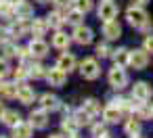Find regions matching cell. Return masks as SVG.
I'll list each match as a JSON object with an SVG mask.
<instances>
[{
    "label": "cell",
    "mask_w": 153,
    "mask_h": 138,
    "mask_svg": "<svg viewBox=\"0 0 153 138\" xmlns=\"http://www.w3.org/2000/svg\"><path fill=\"white\" fill-rule=\"evenodd\" d=\"M126 19H128V23H130L132 27H138V30H140L143 25H147V23H149V15H147V11H145V9H140L138 4L128 9Z\"/></svg>",
    "instance_id": "1"
},
{
    "label": "cell",
    "mask_w": 153,
    "mask_h": 138,
    "mask_svg": "<svg viewBox=\"0 0 153 138\" xmlns=\"http://www.w3.org/2000/svg\"><path fill=\"white\" fill-rule=\"evenodd\" d=\"M109 84H111V88H115V90H122V88H126L128 86V73L122 69V65H113L111 67V71H109Z\"/></svg>",
    "instance_id": "2"
},
{
    "label": "cell",
    "mask_w": 153,
    "mask_h": 138,
    "mask_svg": "<svg viewBox=\"0 0 153 138\" xmlns=\"http://www.w3.org/2000/svg\"><path fill=\"white\" fill-rule=\"evenodd\" d=\"M149 63V57H147V50H130V57H128V65L134 69V71H140L145 69Z\"/></svg>",
    "instance_id": "3"
},
{
    "label": "cell",
    "mask_w": 153,
    "mask_h": 138,
    "mask_svg": "<svg viewBox=\"0 0 153 138\" xmlns=\"http://www.w3.org/2000/svg\"><path fill=\"white\" fill-rule=\"evenodd\" d=\"M80 73L86 80H97L101 75V67H99V63L94 59H84L82 65H80Z\"/></svg>",
    "instance_id": "4"
},
{
    "label": "cell",
    "mask_w": 153,
    "mask_h": 138,
    "mask_svg": "<svg viewBox=\"0 0 153 138\" xmlns=\"http://www.w3.org/2000/svg\"><path fill=\"white\" fill-rule=\"evenodd\" d=\"M97 15H99L101 21H113L117 17V7L111 2V0H103L99 11H97Z\"/></svg>",
    "instance_id": "5"
},
{
    "label": "cell",
    "mask_w": 153,
    "mask_h": 138,
    "mask_svg": "<svg viewBox=\"0 0 153 138\" xmlns=\"http://www.w3.org/2000/svg\"><path fill=\"white\" fill-rule=\"evenodd\" d=\"M71 36H74V40H76L80 46H86V44L92 42V30L86 27V25H76V30H74Z\"/></svg>",
    "instance_id": "6"
},
{
    "label": "cell",
    "mask_w": 153,
    "mask_h": 138,
    "mask_svg": "<svg viewBox=\"0 0 153 138\" xmlns=\"http://www.w3.org/2000/svg\"><path fill=\"white\" fill-rule=\"evenodd\" d=\"M151 94H153V88L147 82H136L132 86V98H136V100H149Z\"/></svg>",
    "instance_id": "7"
},
{
    "label": "cell",
    "mask_w": 153,
    "mask_h": 138,
    "mask_svg": "<svg viewBox=\"0 0 153 138\" xmlns=\"http://www.w3.org/2000/svg\"><path fill=\"white\" fill-rule=\"evenodd\" d=\"M27 30L32 32V23H27V19H19V17H17V21H13L11 27H9L11 38H23Z\"/></svg>",
    "instance_id": "8"
},
{
    "label": "cell",
    "mask_w": 153,
    "mask_h": 138,
    "mask_svg": "<svg viewBox=\"0 0 153 138\" xmlns=\"http://www.w3.org/2000/svg\"><path fill=\"white\" fill-rule=\"evenodd\" d=\"M46 80L51 86H63L65 80H67V71H63L61 67H53L46 71Z\"/></svg>",
    "instance_id": "9"
},
{
    "label": "cell",
    "mask_w": 153,
    "mask_h": 138,
    "mask_svg": "<svg viewBox=\"0 0 153 138\" xmlns=\"http://www.w3.org/2000/svg\"><path fill=\"white\" fill-rule=\"evenodd\" d=\"M103 36L107 40H117L122 36V27L117 21H103Z\"/></svg>",
    "instance_id": "10"
},
{
    "label": "cell",
    "mask_w": 153,
    "mask_h": 138,
    "mask_svg": "<svg viewBox=\"0 0 153 138\" xmlns=\"http://www.w3.org/2000/svg\"><path fill=\"white\" fill-rule=\"evenodd\" d=\"M30 50H32V57H36V59H44V57L48 55V44H46L42 38H36V40L30 42Z\"/></svg>",
    "instance_id": "11"
},
{
    "label": "cell",
    "mask_w": 153,
    "mask_h": 138,
    "mask_svg": "<svg viewBox=\"0 0 153 138\" xmlns=\"http://www.w3.org/2000/svg\"><path fill=\"white\" fill-rule=\"evenodd\" d=\"M103 119L107 121V123H117L120 119H122V109L113 103V105H107L105 109H103Z\"/></svg>",
    "instance_id": "12"
},
{
    "label": "cell",
    "mask_w": 153,
    "mask_h": 138,
    "mask_svg": "<svg viewBox=\"0 0 153 138\" xmlns=\"http://www.w3.org/2000/svg\"><path fill=\"white\" fill-rule=\"evenodd\" d=\"M30 123L34 128H46L48 123V115H46V109H36L30 113Z\"/></svg>",
    "instance_id": "13"
},
{
    "label": "cell",
    "mask_w": 153,
    "mask_h": 138,
    "mask_svg": "<svg viewBox=\"0 0 153 138\" xmlns=\"http://www.w3.org/2000/svg\"><path fill=\"white\" fill-rule=\"evenodd\" d=\"M17 98H19L21 105H32L34 98H36V92H34V88H30V86H25V84H19Z\"/></svg>",
    "instance_id": "14"
},
{
    "label": "cell",
    "mask_w": 153,
    "mask_h": 138,
    "mask_svg": "<svg viewBox=\"0 0 153 138\" xmlns=\"http://www.w3.org/2000/svg\"><path fill=\"white\" fill-rule=\"evenodd\" d=\"M40 107H42V109H46V111H57V109L61 107V100H59L55 94L46 92V94H42V96H40Z\"/></svg>",
    "instance_id": "15"
},
{
    "label": "cell",
    "mask_w": 153,
    "mask_h": 138,
    "mask_svg": "<svg viewBox=\"0 0 153 138\" xmlns=\"http://www.w3.org/2000/svg\"><path fill=\"white\" fill-rule=\"evenodd\" d=\"M15 15L19 19H30L34 15V7L30 2H25V0H19V2L15 4Z\"/></svg>",
    "instance_id": "16"
},
{
    "label": "cell",
    "mask_w": 153,
    "mask_h": 138,
    "mask_svg": "<svg viewBox=\"0 0 153 138\" xmlns=\"http://www.w3.org/2000/svg\"><path fill=\"white\" fill-rule=\"evenodd\" d=\"M57 67H61L63 71H74L76 69V57L74 55H69V52H63L61 57H59V61H57Z\"/></svg>",
    "instance_id": "17"
},
{
    "label": "cell",
    "mask_w": 153,
    "mask_h": 138,
    "mask_svg": "<svg viewBox=\"0 0 153 138\" xmlns=\"http://www.w3.org/2000/svg\"><path fill=\"white\" fill-rule=\"evenodd\" d=\"M32 130H34L32 123H23V121H19V123L13 128V138H30V136H32Z\"/></svg>",
    "instance_id": "18"
},
{
    "label": "cell",
    "mask_w": 153,
    "mask_h": 138,
    "mask_svg": "<svg viewBox=\"0 0 153 138\" xmlns=\"http://www.w3.org/2000/svg\"><path fill=\"white\" fill-rule=\"evenodd\" d=\"M69 36L67 34H63V32H57L55 36H53V46L55 48H59V50H67L69 48Z\"/></svg>",
    "instance_id": "19"
},
{
    "label": "cell",
    "mask_w": 153,
    "mask_h": 138,
    "mask_svg": "<svg viewBox=\"0 0 153 138\" xmlns=\"http://www.w3.org/2000/svg\"><path fill=\"white\" fill-rule=\"evenodd\" d=\"M78 128H80V123H78L76 117H65V119L61 121V130H63L65 134H69V136H76Z\"/></svg>",
    "instance_id": "20"
},
{
    "label": "cell",
    "mask_w": 153,
    "mask_h": 138,
    "mask_svg": "<svg viewBox=\"0 0 153 138\" xmlns=\"http://www.w3.org/2000/svg\"><path fill=\"white\" fill-rule=\"evenodd\" d=\"M48 27H51V25H48L46 19H34V23H32V34H34L36 38H40V36L46 34Z\"/></svg>",
    "instance_id": "21"
},
{
    "label": "cell",
    "mask_w": 153,
    "mask_h": 138,
    "mask_svg": "<svg viewBox=\"0 0 153 138\" xmlns=\"http://www.w3.org/2000/svg\"><path fill=\"white\" fill-rule=\"evenodd\" d=\"M19 121H21V115H19L17 111H13V109H7V111H4V115H2V123L15 128Z\"/></svg>",
    "instance_id": "22"
},
{
    "label": "cell",
    "mask_w": 153,
    "mask_h": 138,
    "mask_svg": "<svg viewBox=\"0 0 153 138\" xmlns=\"http://www.w3.org/2000/svg\"><path fill=\"white\" fill-rule=\"evenodd\" d=\"M17 92H19L17 84H2V88H0V94L4 98H17Z\"/></svg>",
    "instance_id": "23"
},
{
    "label": "cell",
    "mask_w": 153,
    "mask_h": 138,
    "mask_svg": "<svg viewBox=\"0 0 153 138\" xmlns=\"http://www.w3.org/2000/svg\"><path fill=\"white\" fill-rule=\"evenodd\" d=\"M82 17H84V13L78 11V9H74V11H69V13L65 15V21L71 23V25H82Z\"/></svg>",
    "instance_id": "24"
},
{
    "label": "cell",
    "mask_w": 153,
    "mask_h": 138,
    "mask_svg": "<svg viewBox=\"0 0 153 138\" xmlns=\"http://www.w3.org/2000/svg\"><path fill=\"white\" fill-rule=\"evenodd\" d=\"M46 21H48V25H51V27L59 30V27H61V25L65 23V17H63L61 13H57V11H55V13H51V15L46 17Z\"/></svg>",
    "instance_id": "25"
},
{
    "label": "cell",
    "mask_w": 153,
    "mask_h": 138,
    "mask_svg": "<svg viewBox=\"0 0 153 138\" xmlns=\"http://www.w3.org/2000/svg\"><path fill=\"white\" fill-rule=\"evenodd\" d=\"M113 61L117 63V65H124V63H128V57H130V50H126V48H117V50H113Z\"/></svg>",
    "instance_id": "26"
},
{
    "label": "cell",
    "mask_w": 153,
    "mask_h": 138,
    "mask_svg": "<svg viewBox=\"0 0 153 138\" xmlns=\"http://www.w3.org/2000/svg\"><path fill=\"white\" fill-rule=\"evenodd\" d=\"M92 117H94V115H90V113H88V111H86L84 107L76 111V119H78V123H80V125H88Z\"/></svg>",
    "instance_id": "27"
},
{
    "label": "cell",
    "mask_w": 153,
    "mask_h": 138,
    "mask_svg": "<svg viewBox=\"0 0 153 138\" xmlns=\"http://www.w3.org/2000/svg\"><path fill=\"white\" fill-rule=\"evenodd\" d=\"M126 134H130V136H136V134H140V121L138 119H128V123H126Z\"/></svg>",
    "instance_id": "28"
},
{
    "label": "cell",
    "mask_w": 153,
    "mask_h": 138,
    "mask_svg": "<svg viewBox=\"0 0 153 138\" xmlns=\"http://www.w3.org/2000/svg\"><path fill=\"white\" fill-rule=\"evenodd\" d=\"M90 115H97L99 111H101V107H99V100H94V98H88V100H84V105H82Z\"/></svg>",
    "instance_id": "29"
},
{
    "label": "cell",
    "mask_w": 153,
    "mask_h": 138,
    "mask_svg": "<svg viewBox=\"0 0 153 138\" xmlns=\"http://www.w3.org/2000/svg\"><path fill=\"white\" fill-rule=\"evenodd\" d=\"M44 75H46V71H44V67H42V65H38V63H36V65H32V67H30V77L40 80V77H44Z\"/></svg>",
    "instance_id": "30"
},
{
    "label": "cell",
    "mask_w": 153,
    "mask_h": 138,
    "mask_svg": "<svg viewBox=\"0 0 153 138\" xmlns=\"http://www.w3.org/2000/svg\"><path fill=\"white\" fill-rule=\"evenodd\" d=\"M2 55H4V59L17 57V48H15L11 42H2Z\"/></svg>",
    "instance_id": "31"
},
{
    "label": "cell",
    "mask_w": 153,
    "mask_h": 138,
    "mask_svg": "<svg viewBox=\"0 0 153 138\" xmlns=\"http://www.w3.org/2000/svg\"><path fill=\"white\" fill-rule=\"evenodd\" d=\"M74 4H76V9H78V11L88 13V11L92 9V0H74Z\"/></svg>",
    "instance_id": "32"
},
{
    "label": "cell",
    "mask_w": 153,
    "mask_h": 138,
    "mask_svg": "<svg viewBox=\"0 0 153 138\" xmlns=\"http://www.w3.org/2000/svg\"><path fill=\"white\" fill-rule=\"evenodd\" d=\"M105 136H109V134H107V128L103 123L92 125V138H105Z\"/></svg>",
    "instance_id": "33"
},
{
    "label": "cell",
    "mask_w": 153,
    "mask_h": 138,
    "mask_svg": "<svg viewBox=\"0 0 153 138\" xmlns=\"http://www.w3.org/2000/svg\"><path fill=\"white\" fill-rule=\"evenodd\" d=\"M97 55H99L101 59H107V57H111V55H113V50H111L107 44H99V46H97Z\"/></svg>",
    "instance_id": "34"
},
{
    "label": "cell",
    "mask_w": 153,
    "mask_h": 138,
    "mask_svg": "<svg viewBox=\"0 0 153 138\" xmlns=\"http://www.w3.org/2000/svg\"><path fill=\"white\" fill-rule=\"evenodd\" d=\"M30 75V71H27V67H23V65H19L17 69H15V80H19V82H23L25 77Z\"/></svg>",
    "instance_id": "35"
},
{
    "label": "cell",
    "mask_w": 153,
    "mask_h": 138,
    "mask_svg": "<svg viewBox=\"0 0 153 138\" xmlns=\"http://www.w3.org/2000/svg\"><path fill=\"white\" fill-rule=\"evenodd\" d=\"M30 55H32L30 46H27V48H17V59H19V61H27Z\"/></svg>",
    "instance_id": "36"
},
{
    "label": "cell",
    "mask_w": 153,
    "mask_h": 138,
    "mask_svg": "<svg viewBox=\"0 0 153 138\" xmlns=\"http://www.w3.org/2000/svg\"><path fill=\"white\" fill-rule=\"evenodd\" d=\"M9 69H11V67H9V59L2 57V59H0V77H4V75L9 73Z\"/></svg>",
    "instance_id": "37"
},
{
    "label": "cell",
    "mask_w": 153,
    "mask_h": 138,
    "mask_svg": "<svg viewBox=\"0 0 153 138\" xmlns=\"http://www.w3.org/2000/svg\"><path fill=\"white\" fill-rule=\"evenodd\" d=\"M9 36H11L9 27H0V42H7V40H9Z\"/></svg>",
    "instance_id": "38"
},
{
    "label": "cell",
    "mask_w": 153,
    "mask_h": 138,
    "mask_svg": "<svg viewBox=\"0 0 153 138\" xmlns=\"http://www.w3.org/2000/svg\"><path fill=\"white\" fill-rule=\"evenodd\" d=\"M145 50L147 52H153V36H147L145 38Z\"/></svg>",
    "instance_id": "39"
},
{
    "label": "cell",
    "mask_w": 153,
    "mask_h": 138,
    "mask_svg": "<svg viewBox=\"0 0 153 138\" xmlns=\"http://www.w3.org/2000/svg\"><path fill=\"white\" fill-rule=\"evenodd\" d=\"M53 2H55V7H67L71 0H53Z\"/></svg>",
    "instance_id": "40"
},
{
    "label": "cell",
    "mask_w": 153,
    "mask_h": 138,
    "mask_svg": "<svg viewBox=\"0 0 153 138\" xmlns=\"http://www.w3.org/2000/svg\"><path fill=\"white\" fill-rule=\"evenodd\" d=\"M134 4H145V2H149V0H132Z\"/></svg>",
    "instance_id": "41"
},
{
    "label": "cell",
    "mask_w": 153,
    "mask_h": 138,
    "mask_svg": "<svg viewBox=\"0 0 153 138\" xmlns=\"http://www.w3.org/2000/svg\"><path fill=\"white\" fill-rule=\"evenodd\" d=\"M48 138H65V136H63V134H51Z\"/></svg>",
    "instance_id": "42"
},
{
    "label": "cell",
    "mask_w": 153,
    "mask_h": 138,
    "mask_svg": "<svg viewBox=\"0 0 153 138\" xmlns=\"http://www.w3.org/2000/svg\"><path fill=\"white\" fill-rule=\"evenodd\" d=\"M7 2H11V4H13V7H15V4H17V2H19V0H7Z\"/></svg>",
    "instance_id": "43"
},
{
    "label": "cell",
    "mask_w": 153,
    "mask_h": 138,
    "mask_svg": "<svg viewBox=\"0 0 153 138\" xmlns=\"http://www.w3.org/2000/svg\"><path fill=\"white\" fill-rule=\"evenodd\" d=\"M130 138H143V136H140V134H136V136H130Z\"/></svg>",
    "instance_id": "44"
},
{
    "label": "cell",
    "mask_w": 153,
    "mask_h": 138,
    "mask_svg": "<svg viewBox=\"0 0 153 138\" xmlns=\"http://www.w3.org/2000/svg\"><path fill=\"white\" fill-rule=\"evenodd\" d=\"M0 88H2V77H0Z\"/></svg>",
    "instance_id": "45"
},
{
    "label": "cell",
    "mask_w": 153,
    "mask_h": 138,
    "mask_svg": "<svg viewBox=\"0 0 153 138\" xmlns=\"http://www.w3.org/2000/svg\"><path fill=\"white\" fill-rule=\"evenodd\" d=\"M36 2H46V0H36Z\"/></svg>",
    "instance_id": "46"
},
{
    "label": "cell",
    "mask_w": 153,
    "mask_h": 138,
    "mask_svg": "<svg viewBox=\"0 0 153 138\" xmlns=\"http://www.w3.org/2000/svg\"><path fill=\"white\" fill-rule=\"evenodd\" d=\"M0 2H4V0H0Z\"/></svg>",
    "instance_id": "47"
},
{
    "label": "cell",
    "mask_w": 153,
    "mask_h": 138,
    "mask_svg": "<svg viewBox=\"0 0 153 138\" xmlns=\"http://www.w3.org/2000/svg\"><path fill=\"white\" fill-rule=\"evenodd\" d=\"M71 138H76V136H71Z\"/></svg>",
    "instance_id": "48"
}]
</instances>
